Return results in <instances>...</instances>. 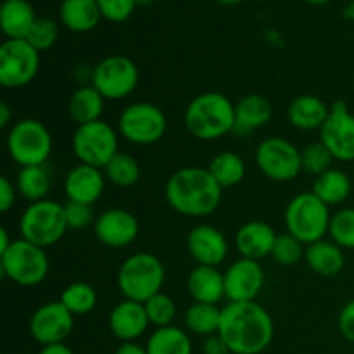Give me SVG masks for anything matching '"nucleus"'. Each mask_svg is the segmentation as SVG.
Segmentation results:
<instances>
[{"label": "nucleus", "instance_id": "412c9836", "mask_svg": "<svg viewBox=\"0 0 354 354\" xmlns=\"http://www.w3.org/2000/svg\"><path fill=\"white\" fill-rule=\"evenodd\" d=\"M277 232L272 225L259 220H251L242 225L235 234V248L241 258L261 261L263 258L272 256L273 245L277 241Z\"/></svg>", "mask_w": 354, "mask_h": 354}, {"label": "nucleus", "instance_id": "ddd939ff", "mask_svg": "<svg viewBox=\"0 0 354 354\" xmlns=\"http://www.w3.org/2000/svg\"><path fill=\"white\" fill-rule=\"evenodd\" d=\"M40 71V52L26 40H6L0 45V85L23 88Z\"/></svg>", "mask_w": 354, "mask_h": 354}, {"label": "nucleus", "instance_id": "3c124183", "mask_svg": "<svg viewBox=\"0 0 354 354\" xmlns=\"http://www.w3.org/2000/svg\"><path fill=\"white\" fill-rule=\"evenodd\" d=\"M342 14H344V19L353 21V23H354V0H351V2L346 6L344 12H342Z\"/></svg>", "mask_w": 354, "mask_h": 354}, {"label": "nucleus", "instance_id": "aec40b11", "mask_svg": "<svg viewBox=\"0 0 354 354\" xmlns=\"http://www.w3.org/2000/svg\"><path fill=\"white\" fill-rule=\"evenodd\" d=\"M107 325H109L111 334L118 341L137 342V339L147 332L151 322H149L144 304L137 303V301L123 299L111 310Z\"/></svg>", "mask_w": 354, "mask_h": 354}, {"label": "nucleus", "instance_id": "58836bf2", "mask_svg": "<svg viewBox=\"0 0 354 354\" xmlns=\"http://www.w3.org/2000/svg\"><path fill=\"white\" fill-rule=\"evenodd\" d=\"M59 40V23L52 17L41 16L37 17L35 24L31 26L30 33H28L26 41L31 47L37 48L38 52L50 50Z\"/></svg>", "mask_w": 354, "mask_h": 354}, {"label": "nucleus", "instance_id": "20e7f679", "mask_svg": "<svg viewBox=\"0 0 354 354\" xmlns=\"http://www.w3.org/2000/svg\"><path fill=\"white\" fill-rule=\"evenodd\" d=\"M166 268L152 252H135L118 268L116 283L123 299L144 304L156 294L162 292Z\"/></svg>", "mask_w": 354, "mask_h": 354}, {"label": "nucleus", "instance_id": "cd10ccee", "mask_svg": "<svg viewBox=\"0 0 354 354\" xmlns=\"http://www.w3.org/2000/svg\"><path fill=\"white\" fill-rule=\"evenodd\" d=\"M104 106H106V99L90 83V85L78 86L71 93L68 102V114L80 127V124L93 123V121L102 120Z\"/></svg>", "mask_w": 354, "mask_h": 354}, {"label": "nucleus", "instance_id": "0eeeda50", "mask_svg": "<svg viewBox=\"0 0 354 354\" xmlns=\"http://www.w3.org/2000/svg\"><path fill=\"white\" fill-rule=\"evenodd\" d=\"M68 230L64 204L50 199L31 203L19 218L21 239L38 248H52L61 242Z\"/></svg>", "mask_w": 354, "mask_h": 354}, {"label": "nucleus", "instance_id": "37998d69", "mask_svg": "<svg viewBox=\"0 0 354 354\" xmlns=\"http://www.w3.org/2000/svg\"><path fill=\"white\" fill-rule=\"evenodd\" d=\"M337 327L342 337L354 344V299L342 306L337 318Z\"/></svg>", "mask_w": 354, "mask_h": 354}, {"label": "nucleus", "instance_id": "2f4dec72", "mask_svg": "<svg viewBox=\"0 0 354 354\" xmlns=\"http://www.w3.org/2000/svg\"><path fill=\"white\" fill-rule=\"evenodd\" d=\"M149 354H192V341L183 328L169 325V327L156 328L147 339Z\"/></svg>", "mask_w": 354, "mask_h": 354}, {"label": "nucleus", "instance_id": "f03ea898", "mask_svg": "<svg viewBox=\"0 0 354 354\" xmlns=\"http://www.w3.org/2000/svg\"><path fill=\"white\" fill-rule=\"evenodd\" d=\"M165 197L171 209L182 216L204 218L220 207L223 189L207 168L183 166L168 178Z\"/></svg>", "mask_w": 354, "mask_h": 354}, {"label": "nucleus", "instance_id": "8fccbe9b", "mask_svg": "<svg viewBox=\"0 0 354 354\" xmlns=\"http://www.w3.org/2000/svg\"><path fill=\"white\" fill-rule=\"evenodd\" d=\"M14 242V239H10L9 235V230H7L6 227L0 228V254H2L3 251H7V249L10 248V244Z\"/></svg>", "mask_w": 354, "mask_h": 354}, {"label": "nucleus", "instance_id": "ea45409f", "mask_svg": "<svg viewBox=\"0 0 354 354\" xmlns=\"http://www.w3.org/2000/svg\"><path fill=\"white\" fill-rule=\"evenodd\" d=\"M304 252H306V244H303L299 239L286 232V234H280L277 237L272 251V258L273 261L282 266H294L299 261H303Z\"/></svg>", "mask_w": 354, "mask_h": 354}, {"label": "nucleus", "instance_id": "49530a36", "mask_svg": "<svg viewBox=\"0 0 354 354\" xmlns=\"http://www.w3.org/2000/svg\"><path fill=\"white\" fill-rule=\"evenodd\" d=\"M114 354H149L145 346H140L138 342H121L120 348Z\"/></svg>", "mask_w": 354, "mask_h": 354}, {"label": "nucleus", "instance_id": "f8f14e48", "mask_svg": "<svg viewBox=\"0 0 354 354\" xmlns=\"http://www.w3.org/2000/svg\"><path fill=\"white\" fill-rule=\"evenodd\" d=\"M254 161L259 171L272 182H292L303 171L301 149L283 137H268L259 142Z\"/></svg>", "mask_w": 354, "mask_h": 354}, {"label": "nucleus", "instance_id": "c9c22d12", "mask_svg": "<svg viewBox=\"0 0 354 354\" xmlns=\"http://www.w3.org/2000/svg\"><path fill=\"white\" fill-rule=\"evenodd\" d=\"M328 237L342 249H354V207L339 209L332 214Z\"/></svg>", "mask_w": 354, "mask_h": 354}, {"label": "nucleus", "instance_id": "6ab92c4d", "mask_svg": "<svg viewBox=\"0 0 354 354\" xmlns=\"http://www.w3.org/2000/svg\"><path fill=\"white\" fill-rule=\"evenodd\" d=\"M106 182L104 169L80 162L69 169L64 178L66 201H75V203L93 206L102 197Z\"/></svg>", "mask_w": 354, "mask_h": 354}, {"label": "nucleus", "instance_id": "dca6fc26", "mask_svg": "<svg viewBox=\"0 0 354 354\" xmlns=\"http://www.w3.org/2000/svg\"><path fill=\"white\" fill-rule=\"evenodd\" d=\"M225 299L228 303L256 301L265 287V270L254 259L239 258L225 270Z\"/></svg>", "mask_w": 354, "mask_h": 354}, {"label": "nucleus", "instance_id": "de8ad7c7", "mask_svg": "<svg viewBox=\"0 0 354 354\" xmlns=\"http://www.w3.org/2000/svg\"><path fill=\"white\" fill-rule=\"evenodd\" d=\"M38 354H75V353H73V349L69 348L66 342H59V344L41 346V349L38 351Z\"/></svg>", "mask_w": 354, "mask_h": 354}, {"label": "nucleus", "instance_id": "393cba45", "mask_svg": "<svg viewBox=\"0 0 354 354\" xmlns=\"http://www.w3.org/2000/svg\"><path fill=\"white\" fill-rule=\"evenodd\" d=\"M304 261L313 273L325 277V279H332L344 270V249L339 248L335 242L324 239V241L306 245Z\"/></svg>", "mask_w": 354, "mask_h": 354}, {"label": "nucleus", "instance_id": "09e8293b", "mask_svg": "<svg viewBox=\"0 0 354 354\" xmlns=\"http://www.w3.org/2000/svg\"><path fill=\"white\" fill-rule=\"evenodd\" d=\"M12 109L7 102L0 104V127L7 128V127H12Z\"/></svg>", "mask_w": 354, "mask_h": 354}, {"label": "nucleus", "instance_id": "4be33fe9", "mask_svg": "<svg viewBox=\"0 0 354 354\" xmlns=\"http://www.w3.org/2000/svg\"><path fill=\"white\" fill-rule=\"evenodd\" d=\"M273 116V107L266 97L259 93L244 95L235 104V127L232 135L248 137L252 131L266 127Z\"/></svg>", "mask_w": 354, "mask_h": 354}, {"label": "nucleus", "instance_id": "bb28decb", "mask_svg": "<svg viewBox=\"0 0 354 354\" xmlns=\"http://www.w3.org/2000/svg\"><path fill=\"white\" fill-rule=\"evenodd\" d=\"M102 19L97 0H62L59 6V21L73 33H86L97 28Z\"/></svg>", "mask_w": 354, "mask_h": 354}, {"label": "nucleus", "instance_id": "39448f33", "mask_svg": "<svg viewBox=\"0 0 354 354\" xmlns=\"http://www.w3.org/2000/svg\"><path fill=\"white\" fill-rule=\"evenodd\" d=\"M330 220V207L318 199L311 190L292 197L283 211L286 232L306 245L327 237Z\"/></svg>", "mask_w": 354, "mask_h": 354}, {"label": "nucleus", "instance_id": "a19ab883", "mask_svg": "<svg viewBox=\"0 0 354 354\" xmlns=\"http://www.w3.org/2000/svg\"><path fill=\"white\" fill-rule=\"evenodd\" d=\"M64 213L69 230H82V228H86L92 223H95L97 220L93 216L92 206L83 203H75V201H66Z\"/></svg>", "mask_w": 354, "mask_h": 354}, {"label": "nucleus", "instance_id": "864d4df0", "mask_svg": "<svg viewBox=\"0 0 354 354\" xmlns=\"http://www.w3.org/2000/svg\"><path fill=\"white\" fill-rule=\"evenodd\" d=\"M308 3H311V6H324V3L330 2V0H306Z\"/></svg>", "mask_w": 354, "mask_h": 354}, {"label": "nucleus", "instance_id": "72a5a7b5", "mask_svg": "<svg viewBox=\"0 0 354 354\" xmlns=\"http://www.w3.org/2000/svg\"><path fill=\"white\" fill-rule=\"evenodd\" d=\"M59 301H61V303L64 304L66 310L71 311L75 317H83V315H88L95 310L99 296H97V290L93 289V286H90V283L73 282L64 287Z\"/></svg>", "mask_w": 354, "mask_h": 354}, {"label": "nucleus", "instance_id": "423d86ee", "mask_svg": "<svg viewBox=\"0 0 354 354\" xmlns=\"http://www.w3.org/2000/svg\"><path fill=\"white\" fill-rule=\"evenodd\" d=\"M6 147L9 158L19 168L44 166L52 154V135L38 120H19L7 131Z\"/></svg>", "mask_w": 354, "mask_h": 354}, {"label": "nucleus", "instance_id": "7c9ffc66", "mask_svg": "<svg viewBox=\"0 0 354 354\" xmlns=\"http://www.w3.org/2000/svg\"><path fill=\"white\" fill-rule=\"evenodd\" d=\"M16 189L23 199L31 203L47 199L48 192L52 189V178L47 166H28L19 168L16 176Z\"/></svg>", "mask_w": 354, "mask_h": 354}, {"label": "nucleus", "instance_id": "603ef678", "mask_svg": "<svg viewBox=\"0 0 354 354\" xmlns=\"http://www.w3.org/2000/svg\"><path fill=\"white\" fill-rule=\"evenodd\" d=\"M216 2L221 3V6L232 7V6H239V3H242L244 0H216Z\"/></svg>", "mask_w": 354, "mask_h": 354}, {"label": "nucleus", "instance_id": "c756f323", "mask_svg": "<svg viewBox=\"0 0 354 354\" xmlns=\"http://www.w3.org/2000/svg\"><path fill=\"white\" fill-rule=\"evenodd\" d=\"M183 324H185L187 330L194 335H201L204 339L209 335H216L221 324L220 304H190L183 315Z\"/></svg>", "mask_w": 354, "mask_h": 354}, {"label": "nucleus", "instance_id": "c85d7f7f", "mask_svg": "<svg viewBox=\"0 0 354 354\" xmlns=\"http://www.w3.org/2000/svg\"><path fill=\"white\" fill-rule=\"evenodd\" d=\"M351 189L353 183L348 173L339 168H330L315 178L311 192L324 201L328 207H332L344 203L351 194Z\"/></svg>", "mask_w": 354, "mask_h": 354}, {"label": "nucleus", "instance_id": "f3484780", "mask_svg": "<svg viewBox=\"0 0 354 354\" xmlns=\"http://www.w3.org/2000/svg\"><path fill=\"white\" fill-rule=\"evenodd\" d=\"M97 241L111 249H121L133 244L140 232L137 216L123 207L102 211L93 223Z\"/></svg>", "mask_w": 354, "mask_h": 354}, {"label": "nucleus", "instance_id": "5fc2aeb1", "mask_svg": "<svg viewBox=\"0 0 354 354\" xmlns=\"http://www.w3.org/2000/svg\"><path fill=\"white\" fill-rule=\"evenodd\" d=\"M135 2H137V6H151L154 0H135Z\"/></svg>", "mask_w": 354, "mask_h": 354}, {"label": "nucleus", "instance_id": "1a4fd4ad", "mask_svg": "<svg viewBox=\"0 0 354 354\" xmlns=\"http://www.w3.org/2000/svg\"><path fill=\"white\" fill-rule=\"evenodd\" d=\"M71 147L82 165L104 169L120 152V131L104 120L80 124L73 133Z\"/></svg>", "mask_w": 354, "mask_h": 354}, {"label": "nucleus", "instance_id": "f704fd0d", "mask_svg": "<svg viewBox=\"0 0 354 354\" xmlns=\"http://www.w3.org/2000/svg\"><path fill=\"white\" fill-rule=\"evenodd\" d=\"M104 175H106L107 182H111L113 185L128 189L140 180V165L133 156L127 154V152H118L106 165Z\"/></svg>", "mask_w": 354, "mask_h": 354}, {"label": "nucleus", "instance_id": "9d476101", "mask_svg": "<svg viewBox=\"0 0 354 354\" xmlns=\"http://www.w3.org/2000/svg\"><path fill=\"white\" fill-rule=\"evenodd\" d=\"M168 130L165 111L152 102H135L124 107L118 118V131L133 145H154Z\"/></svg>", "mask_w": 354, "mask_h": 354}, {"label": "nucleus", "instance_id": "2eb2a0df", "mask_svg": "<svg viewBox=\"0 0 354 354\" xmlns=\"http://www.w3.org/2000/svg\"><path fill=\"white\" fill-rule=\"evenodd\" d=\"M28 328L33 341L40 346L59 344L71 335L75 315L66 310L61 301H48L35 310Z\"/></svg>", "mask_w": 354, "mask_h": 354}, {"label": "nucleus", "instance_id": "a878e982", "mask_svg": "<svg viewBox=\"0 0 354 354\" xmlns=\"http://www.w3.org/2000/svg\"><path fill=\"white\" fill-rule=\"evenodd\" d=\"M37 17L28 0H3L0 7V28L7 40H26Z\"/></svg>", "mask_w": 354, "mask_h": 354}, {"label": "nucleus", "instance_id": "79ce46f5", "mask_svg": "<svg viewBox=\"0 0 354 354\" xmlns=\"http://www.w3.org/2000/svg\"><path fill=\"white\" fill-rule=\"evenodd\" d=\"M102 19L111 23H124L133 14L137 2L135 0H97Z\"/></svg>", "mask_w": 354, "mask_h": 354}, {"label": "nucleus", "instance_id": "f257e3e1", "mask_svg": "<svg viewBox=\"0 0 354 354\" xmlns=\"http://www.w3.org/2000/svg\"><path fill=\"white\" fill-rule=\"evenodd\" d=\"M218 335L232 354H261L275 337V324L266 308L256 301L227 303L221 308Z\"/></svg>", "mask_w": 354, "mask_h": 354}, {"label": "nucleus", "instance_id": "6e6552de", "mask_svg": "<svg viewBox=\"0 0 354 354\" xmlns=\"http://www.w3.org/2000/svg\"><path fill=\"white\" fill-rule=\"evenodd\" d=\"M50 270L48 256L44 248L24 239H16L7 251L0 254L2 279L21 287H35L45 282Z\"/></svg>", "mask_w": 354, "mask_h": 354}, {"label": "nucleus", "instance_id": "5701e85b", "mask_svg": "<svg viewBox=\"0 0 354 354\" xmlns=\"http://www.w3.org/2000/svg\"><path fill=\"white\" fill-rule=\"evenodd\" d=\"M187 290L194 303L220 304L225 299V273L216 266L197 265L189 273Z\"/></svg>", "mask_w": 354, "mask_h": 354}, {"label": "nucleus", "instance_id": "7ed1b4c3", "mask_svg": "<svg viewBox=\"0 0 354 354\" xmlns=\"http://www.w3.org/2000/svg\"><path fill=\"white\" fill-rule=\"evenodd\" d=\"M183 121L197 140H218L234 131L235 104L221 92L199 93L187 106Z\"/></svg>", "mask_w": 354, "mask_h": 354}, {"label": "nucleus", "instance_id": "9b49d317", "mask_svg": "<svg viewBox=\"0 0 354 354\" xmlns=\"http://www.w3.org/2000/svg\"><path fill=\"white\" fill-rule=\"evenodd\" d=\"M140 80L137 64L121 54L107 55L93 66L92 85L106 100H121L135 92Z\"/></svg>", "mask_w": 354, "mask_h": 354}, {"label": "nucleus", "instance_id": "4c0bfd02", "mask_svg": "<svg viewBox=\"0 0 354 354\" xmlns=\"http://www.w3.org/2000/svg\"><path fill=\"white\" fill-rule=\"evenodd\" d=\"M332 161H335L332 158L330 151L318 142H311L306 147L301 149V165H303V171L308 175H313L315 178L320 176L322 173H325L327 169L332 168Z\"/></svg>", "mask_w": 354, "mask_h": 354}, {"label": "nucleus", "instance_id": "4468645a", "mask_svg": "<svg viewBox=\"0 0 354 354\" xmlns=\"http://www.w3.org/2000/svg\"><path fill=\"white\" fill-rule=\"evenodd\" d=\"M320 142L335 161H354V114L344 100L330 106V114L320 128Z\"/></svg>", "mask_w": 354, "mask_h": 354}, {"label": "nucleus", "instance_id": "473e14b6", "mask_svg": "<svg viewBox=\"0 0 354 354\" xmlns=\"http://www.w3.org/2000/svg\"><path fill=\"white\" fill-rule=\"evenodd\" d=\"M207 169L221 189L239 185L245 178V161L234 151H221L207 165Z\"/></svg>", "mask_w": 354, "mask_h": 354}, {"label": "nucleus", "instance_id": "c03bdc74", "mask_svg": "<svg viewBox=\"0 0 354 354\" xmlns=\"http://www.w3.org/2000/svg\"><path fill=\"white\" fill-rule=\"evenodd\" d=\"M16 183L10 182L7 176H2V178H0V211H2V213H9V211L12 209L14 203H16Z\"/></svg>", "mask_w": 354, "mask_h": 354}, {"label": "nucleus", "instance_id": "e433bc0d", "mask_svg": "<svg viewBox=\"0 0 354 354\" xmlns=\"http://www.w3.org/2000/svg\"><path fill=\"white\" fill-rule=\"evenodd\" d=\"M145 311H147V317L151 325H154L156 328L169 327L173 325L176 318V303L173 297H169L168 294L159 292L154 297H151L149 301L144 303Z\"/></svg>", "mask_w": 354, "mask_h": 354}, {"label": "nucleus", "instance_id": "a211bd4d", "mask_svg": "<svg viewBox=\"0 0 354 354\" xmlns=\"http://www.w3.org/2000/svg\"><path fill=\"white\" fill-rule=\"evenodd\" d=\"M187 249L201 266H220L228 256V241L220 228L199 223L187 235Z\"/></svg>", "mask_w": 354, "mask_h": 354}, {"label": "nucleus", "instance_id": "a18cd8bd", "mask_svg": "<svg viewBox=\"0 0 354 354\" xmlns=\"http://www.w3.org/2000/svg\"><path fill=\"white\" fill-rule=\"evenodd\" d=\"M203 354H232L227 342L220 335H209L203 342Z\"/></svg>", "mask_w": 354, "mask_h": 354}, {"label": "nucleus", "instance_id": "b1692460", "mask_svg": "<svg viewBox=\"0 0 354 354\" xmlns=\"http://www.w3.org/2000/svg\"><path fill=\"white\" fill-rule=\"evenodd\" d=\"M330 114V107L317 95H297L287 107V120L294 128L303 131H315L324 127Z\"/></svg>", "mask_w": 354, "mask_h": 354}]
</instances>
